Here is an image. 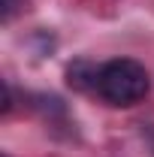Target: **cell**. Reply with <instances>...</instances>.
<instances>
[{
  "label": "cell",
  "mask_w": 154,
  "mask_h": 157,
  "mask_svg": "<svg viewBox=\"0 0 154 157\" xmlns=\"http://www.w3.org/2000/svg\"><path fill=\"white\" fill-rule=\"evenodd\" d=\"M151 91V78L148 70L133 58H115L100 63V73H97V97L115 109H127L136 106L148 97Z\"/></svg>",
  "instance_id": "6da1fadb"
},
{
  "label": "cell",
  "mask_w": 154,
  "mask_h": 157,
  "mask_svg": "<svg viewBox=\"0 0 154 157\" xmlns=\"http://www.w3.org/2000/svg\"><path fill=\"white\" fill-rule=\"evenodd\" d=\"M97 73H100V67L82 58V60H73L67 67V82L76 91H97Z\"/></svg>",
  "instance_id": "7a4b0ae2"
},
{
  "label": "cell",
  "mask_w": 154,
  "mask_h": 157,
  "mask_svg": "<svg viewBox=\"0 0 154 157\" xmlns=\"http://www.w3.org/2000/svg\"><path fill=\"white\" fill-rule=\"evenodd\" d=\"M12 9H15V0H3V18H9Z\"/></svg>",
  "instance_id": "3957f363"
}]
</instances>
